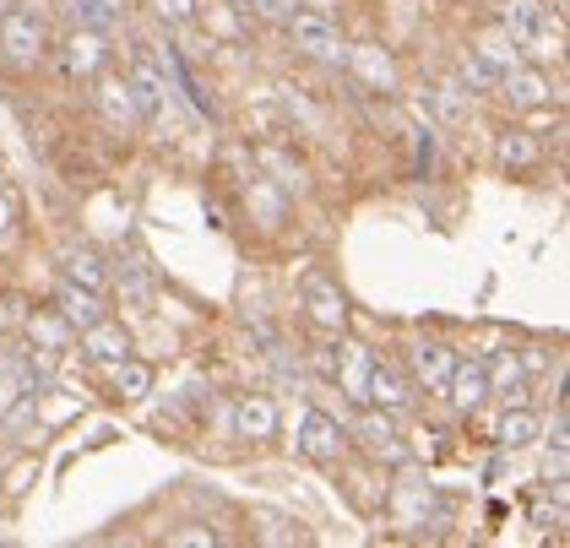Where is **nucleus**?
<instances>
[{
	"instance_id": "nucleus-1",
	"label": "nucleus",
	"mask_w": 570,
	"mask_h": 548,
	"mask_svg": "<svg viewBox=\"0 0 570 548\" xmlns=\"http://www.w3.org/2000/svg\"><path fill=\"white\" fill-rule=\"evenodd\" d=\"M288 28H294V43L305 49L309 60H343V33H337V22L326 11H294Z\"/></svg>"
},
{
	"instance_id": "nucleus-2",
	"label": "nucleus",
	"mask_w": 570,
	"mask_h": 548,
	"mask_svg": "<svg viewBox=\"0 0 570 548\" xmlns=\"http://www.w3.org/2000/svg\"><path fill=\"white\" fill-rule=\"evenodd\" d=\"M0 49H6V60H11V66H39V55H45V33H39V22H33L28 11H11V17L0 22Z\"/></svg>"
},
{
	"instance_id": "nucleus-3",
	"label": "nucleus",
	"mask_w": 570,
	"mask_h": 548,
	"mask_svg": "<svg viewBox=\"0 0 570 548\" xmlns=\"http://www.w3.org/2000/svg\"><path fill=\"white\" fill-rule=\"evenodd\" d=\"M505 33L522 43V49L543 55V43H549V6L543 0H511L505 6Z\"/></svg>"
},
{
	"instance_id": "nucleus-4",
	"label": "nucleus",
	"mask_w": 570,
	"mask_h": 548,
	"mask_svg": "<svg viewBox=\"0 0 570 548\" xmlns=\"http://www.w3.org/2000/svg\"><path fill=\"white\" fill-rule=\"evenodd\" d=\"M299 451H305L309 462H337L343 457V423L332 419V413H305V423H299Z\"/></svg>"
},
{
	"instance_id": "nucleus-5",
	"label": "nucleus",
	"mask_w": 570,
	"mask_h": 548,
	"mask_svg": "<svg viewBox=\"0 0 570 548\" xmlns=\"http://www.w3.org/2000/svg\"><path fill=\"white\" fill-rule=\"evenodd\" d=\"M445 391H451V408H462V413L483 408L489 402V375H483L479 359H456L451 375H445Z\"/></svg>"
},
{
	"instance_id": "nucleus-6",
	"label": "nucleus",
	"mask_w": 570,
	"mask_h": 548,
	"mask_svg": "<svg viewBox=\"0 0 570 548\" xmlns=\"http://www.w3.org/2000/svg\"><path fill=\"white\" fill-rule=\"evenodd\" d=\"M305 304H309V321L321 326V332H337L343 337V326H348V304H343V294L332 288V283H309L305 288Z\"/></svg>"
},
{
	"instance_id": "nucleus-7",
	"label": "nucleus",
	"mask_w": 570,
	"mask_h": 548,
	"mask_svg": "<svg viewBox=\"0 0 570 548\" xmlns=\"http://www.w3.org/2000/svg\"><path fill=\"white\" fill-rule=\"evenodd\" d=\"M55 310H60V321L77 326V332H88L92 321H104V299H98V288H77V283H66V288L55 294Z\"/></svg>"
},
{
	"instance_id": "nucleus-8",
	"label": "nucleus",
	"mask_w": 570,
	"mask_h": 548,
	"mask_svg": "<svg viewBox=\"0 0 570 548\" xmlns=\"http://www.w3.org/2000/svg\"><path fill=\"white\" fill-rule=\"evenodd\" d=\"M82 337H88V353L98 359V364H120V359H131V332L115 326V321H92Z\"/></svg>"
},
{
	"instance_id": "nucleus-9",
	"label": "nucleus",
	"mask_w": 570,
	"mask_h": 548,
	"mask_svg": "<svg viewBox=\"0 0 570 548\" xmlns=\"http://www.w3.org/2000/svg\"><path fill=\"white\" fill-rule=\"evenodd\" d=\"M364 402H375V408H386V413H402V408L413 402V391H407V380L396 375L392 364H375V370H370V391H364Z\"/></svg>"
},
{
	"instance_id": "nucleus-10",
	"label": "nucleus",
	"mask_w": 570,
	"mask_h": 548,
	"mask_svg": "<svg viewBox=\"0 0 570 548\" xmlns=\"http://www.w3.org/2000/svg\"><path fill=\"white\" fill-rule=\"evenodd\" d=\"M370 370H375L370 348H358V342H343V359H337V385L348 391L353 402H364V391H370Z\"/></svg>"
},
{
	"instance_id": "nucleus-11",
	"label": "nucleus",
	"mask_w": 570,
	"mask_h": 548,
	"mask_svg": "<svg viewBox=\"0 0 570 548\" xmlns=\"http://www.w3.org/2000/svg\"><path fill=\"white\" fill-rule=\"evenodd\" d=\"M483 375H489V397H505L511 408H522L527 380H522V359H517V353H500V359H494V370L483 364Z\"/></svg>"
},
{
	"instance_id": "nucleus-12",
	"label": "nucleus",
	"mask_w": 570,
	"mask_h": 548,
	"mask_svg": "<svg viewBox=\"0 0 570 548\" xmlns=\"http://www.w3.org/2000/svg\"><path fill=\"white\" fill-rule=\"evenodd\" d=\"M234 429H239V440H266V434L277 429L272 397H245V402L234 408Z\"/></svg>"
},
{
	"instance_id": "nucleus-13",
	"label": "nucleus",
	"mask_w": 570,
	"mask_h": 548,
	"mask_svg": "<svg viewBox=\"0 0 570 548\" xmlns=\"http://www.w3.org/2000/svg\"><path fill=\"white\" fill-rule=\"evenodd\" d=\"M451 364H456V353L445 342H419L413 348V380H424V385H445Z\"/></svg>"
},
{
	"instance_id": "nucleus-14",
	"label": "nucleus",
	"mask_w": 570,
	"mask_h": 548,
	"mask_svg": "<svg viewBox=\"0 0 570 548\" xmlns=\"http://www.w3.org/2000/svg\"><path fill=\"white\" fill-rule=\"evenodd\" d=\"M500 87H505V98H511L517 109H538V104L549 98V82H543L538 71H527V66H511V71L500 77Z\"/></svg>"
},
{
	"instance_id": "nucleus-15",
	"label": "nucleus",
	"mask_w": 570,
	"mask_h": 548,
	"mask_svg": "<svg viewBox=\"0 0 570 548\" xmlns=\"http://www.w3.org/2000/svg\"><path fill=\"white\" fill-rule=\"evenodd\" d=\"M353 71L364 77L370 87H381V92H392L396 87V66L386 49H375V43H364V49H353Z\"/></svg>"
},
{
	"instance_id": "nucleus-16",
	"label": "nucleus",
	"mask_w": 570,
	"mask_h": 548,
	"mask_svg": "<svg viewBox=\"0 0 570 548\" xmlns=\"http://www.w3.org/2000/svg\"><path fill=\"white\" fill-rule=\"evenodd\" d=\"M98 66H104V33L82 28V33L71 39V49H66V71H71V77H88Z\"/></svg>"
},
{
	"instance_id": "nucleus-17",
	"label": "nucleus",
	"mask_w": 570,
	"mask_h": 548,
	"mask_svg": "<svg viewBox=\"0 0 570 548\" xmlns=\"http://www.w3.org/2000/svg\"><path fill=\"white\" fill-rule=\"evenodd\" d=\"M98 109L109 126H131L136 120V98H131V82H98Z\"/></svg>"
},
{
	"instance_id": "nucleus-18",
	"label": "nucleus",
	"mask_w": 570,
	"mask_h": 548,
	"mask_svg": "<svg viewBox=\"0 0 570 548\" xmlns=\"http://www.w3.org/2000/svg\"><path fill=\"white\" fill-rule=\"evenodd\" d=\"M71 11H77V22H82V28H92V33H109V28H120L126 0H71Z\"/></svg>"
},
{
	"instance_id": "nucleus-19",
	"label": "nucleus",
	"mask_w": 570,
	"mask_h": 548,
	"mask_svg": "<svg viewBox=\"0 0 570 548\" xmlns=\"http://www.w3.org/2000/svg\"><path fill=\"white\" fill-rule=\"evenodd\" d=\"M479 60L489 66V71H500V77H505L511 66H522V43H517L511 33H505V28H500V33H489V39L479 43Z\"/></svg>"
},
{
	"instance_id": "nucleus-20",
	"label": "nucleus",
	"mask_w": 570,
	"mask_h": 548,
	"mask_svg": "<svg viewBox=\"0 0 570 548\" xmlns=\"http://www.w3.org/2000/svg\"><path fill=\"white\" fill-rule=\"evenodd\" d=\"M109 370H115V391H120L126 402H141V397L153 391V370L136 364V359H120V364H109Z\"/></svg>"
},
{
	"instance_id": "nucleus-21",
	"label": "nucleus",
	"mask_w": 570,
	"mask_h": 548,
	"mask_svg": "<svg viewBox=\"0 0 570 548\" xmlns=\"http://www.w3.org/2000/svg\"><path fill=\"white\" fill-rule=\"evenodd\" d=\"M532 440H538V419H532L527 408H511L505 423H500V446H505V451H527Z\"/></svg>"
},
{
	"instance_id": "nucleus-22",
	"label": "nucleus",
	"mask_w": 570,
	"mask_h": 548,
	"mask_svg": "<svg viewBox=\"0 0 570 548\" xmlns=\"http://www.w3.org/2000/svg\"><path fill=\"white\" fill-rule=\"evenodd\" d=\"M353 429H358V440H364L370 451H396V429H392V419H386V408H381V413H364Z\"/></svg>"
},
{
	"instance_id": "nucleus-23",
	"label": "nucleus",
	"mask_w": 570,
	"mask_h": 548,
	"mask_svg": "<svg viewBox=\"0 0 570 548\" xmlns=\"http://www.w3.org/2000/svg\"><path fill=\"white\" fill-rule=\"evenodd\" d=\"M419 109H430V115H435V120H445V126H462V120H468V104H462V98H456L451 87H435V92H424V104H419Z\"/></svg>"
},
{
	"instance_id": "nucleus-24",
	"label": "nucleus",
	"mask_w": 570,
	"mask_h": 548,
	"mask_svg": "<svg viewBox=\"0 0 570 548\" xmlns=\"http://www.w3.org/2000/svg\"><path fill=\"white\" fill-rule=\"evenodd\" d=\"M500 164H511V169H527V164H538V141H532V136H522V130L500 136Z\"/></svg>"
},
{
	"instance_id": "nucleus-25",
	"label": "nucleus",
	"mask_w": 570,
	"mask_h": 548,
	"mask_svg": "<svg viewBox=\"0 0 570 548\" xmlns=\"http://www.w3.org/2000/svg\"><path fill=\"white\" fill-rule=\"evenodd\" d=\"M66 277L82 283V288H104V266H98V255H88V251L66 255Z\"/></svg>"
},
{
	"instance_id": "nucleus-26",
	"label": "nucleus",
	"mask_w": 570,
	"mask_h": 548,
	"mask_svg": "<svg viewBox=\"0 0 570 548\" xmlns=\"http://www.w3.org/2000/svg\"><path fill=\"white\" fill-rule=\"evenodd\" d=\"M153 11H158V22H169V28H185V22L196 17V0H153Z\"/></svg>"
},
{
	"instance_id": "nucleus-27",
	"label": "nucleus",
	"mask_w": 570,
	"mask_h": 548,
	"mask_svg": "<svg viewBox=\"0 0 570 548\" xmlns=\"http://www.w3.org/2000/svg\"><path fill=\"white\" fill-rule=\"evenodd\" d=\"M28 332L45 342V353H60V348H66V321H28Z\"/></svg>"
},
{
	"instance_id": "nucleus-28",
	"label": "nucleus",
	"mask_w": 570,
	"mask_h": 548,
	"mask_svg": "<svg viewBox=\"0 0 570 548\" xmlns=\"http://www.w3.org/2000/svg\"><path fill=\"white\" fill-rule=\"evenodd\" d=\"M337 359H343V337H337V342H321V348H315V370H321L326 380H337Z\"/></svg>"
},
{
	"instance_id": "nucleus-29",
	"label": "nucleus",
	"mask_w": 570,
	"mask_h": 548,
	"mask_svg": "<svg viewBox=\"0 0 570 548\" xmlns=\"http://www.w3.org/2000/svg\"><path fill=\"white\" fill-rule=\"evenodd\" d=\"M245 6H250L256 17H266V22H283V17H294L299 0H245Z\"/></svg>"
},
{
	"instance_id": "nucleus-30",
	"label": "nucleus",
	"mask_w": 570,
	"mask_h": 548,
	"mask_svg": "<svg viewBox=\"0 0 570 548\" xmlns=\"http://www.w3.org/2000/svg\"><path fill=\"white\" fill-rule=\"evenodd\" d=\"M11 217H17V212H11V202H6V196H0V245H6V239H11Z\"/></svg>"
}]
</instances>
